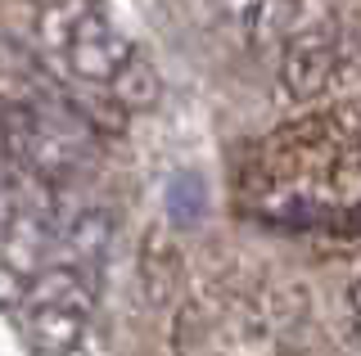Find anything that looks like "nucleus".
Here are the masks:
<instances>
[{"label":"nucleus","instance_id":"nucleus-7","mask_svg":"<svg viewBox=\"0 0 361 356\" xmlns=\"http://www.w3.org/2000/svg\"><path fill=\"white\" fill-rule=\"evenodd\" d=\"M59 91L54 72L45 68V59H37L27 46H18L14 37H0V113L23 108L32 99H45Z\"/></svg>","mask_w":361,"mask_h":356},{"label":"nucleus","instance_id":"nucleus-1","mask_svg":"<svg viewBox=\"0 0 361 356\" xmlns=\"http://www.w3.org/2000/svg\"><path fill=\"white\" fill-rule=\"evenodd\" d=\"M235 198L267 226L361 243V99L262 136L240 163Z\"/></svg>","mask_w":361,"mask_h":356},{"label":"nucleus","instance_id":"nucleus-8","mask_svg":"<svg viewBox=\"0 0 361 356\" xmlns=\"http://www.w3.org/2000/svg\"><path fill=\"white\" fill-rule=\"evenodd\" d=\"M140 284L154 307L172 303L176 288L185 284V253H180V239L167 226H149L140 239Z\"/></svg>","mask_w":361,"mask_h":356},{"label":"nucleus","instance_id":"nucleus-4","mask_svg":"<svg viewBox=\"0 0 361 356\" xmlns=\"http://www.w3.org/2000/svg\"><path fill=\"white\" fill-rule=\"evenodd\" d=\"M95 311V271L73 262H45L18 293V329L37 356H68L82 348Z\"/></svg>","mask_w":361,"mask_h":356},{"label":"nucleus","instance_id":"nucleus-9","mask_svg":"<svg viewBox=\"0 0 361 356\" xmlns=\"http://www.w3.org/2000/svg\"><path fill=\"white\" fill-rule=\"evenodd\" d=\"M158 95H163L158 68H154L149 59H145L140 50H135V59L118 72V82L109 86V104L118 108V113H145V108H154V104H158Z\"/></svg>","mask_w":361,"mask_h":356},{"label":"nucleus","instance_id":"nucleus-10","mask_svg":"<svg viewBox=\"0 0 361 356\" xmlns=\"http://www.w3.org/2000/svg\"><path fill=\"white\" fill-rule=\"evenodd\" d=\"M348 320H353V329L361 338V275L353 280V288H348Z\"/></svg>","mask_w":361,"mask_h":356},{"label":"nucleus","instance_id":"nucleus-6","mask_svg":"<svg viewBox=\"0 0 361 356\" xmlns=\"http://www.w3.org/2000/svg\"><path fill=\"white\" fill-rule=\"evenodd\" d=\"M353 68V50L338 37L330 18H298V27L280 41V91L293 104H312V99L338 91Z\"/></svg>","mask_w":361,"mask_h":356},{"label":"nucleus","instance_id":"nucleus-5","mask_svg":"<svg viewBox=\"0 0 361 356\" xmlns=\"http://www.w3.org/2000/svg\"><path fill=\"white\" fill-rule=\"evenodd\" d=\"M41 41L63 59V68L86 86L109 91L135 59V46L109 23L99 0H50L41 9Z\"/></svg>","mask_w":361,"mask_h":356},{"label":"nucleus","instance_id":"nucleus-3","mask_svg":"<svg viewBox=\"0 0 361 356\" xmlns=\"http://www.w3.org/2000/svg\"><path fill=\"white\" fill-rule=\"evenodd\" d=\"M0 153L37 172L41 181L63 185L99 163V127L59 86L54 95L0 113Z\"/></svg>","mask_w":361,"mask_h":356},{"label":"nucleus","instance_id":"nucleus-2","mask_svg":"<svg viewBox=\"0 0 361 356\" xmlns=\"http://www.w3.org/2000/svg\"><path fill=\"white\" fill-rule=\"evenodd\" d=\"M312 333L307 288L285 275H231L180 298L172 356H293Z\"/></svg>","mask_w":361,"mask_h":356}]
</instances>
